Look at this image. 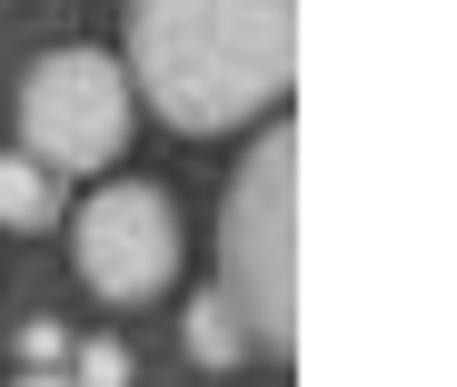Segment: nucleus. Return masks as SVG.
Listing matches in <instances>:
<instances>
[{
  "mask_svg": "<svg viewBox=\"0 0 457 387\" xmlns=\"http://www.w3.org/2000/svg\"><path fill=\"white\" fill-rule=\"evenodd\" d=\"M120 80L170 129H239L298 80V0H129Z\"/></svg>",
  "mask_w": 457,
  "mask_h": 387,
  "instance_id": "nucleus-1",
  "label": "nucleus"
},
{
  "mask_svg": "<svg viewBox=\"0 0 457 387\" xmlns=\"http://www.w3.org/2000/svg\"><path fill=\"white\" fill-rule=\"evenodd\" d=\"M288 239H298V129H269L259 160H239L228 209H219V298L239 308L249 348H269V358H298V268H288Z\"/></svg>",
  "mask_w": 457,
  "mask_h": 387,
  "instance_id": "nucleus-2",
  "label": "nucleus"
},
{
  "mask_svg": "<svg viewBox=\"0 0 457 387\" xmlns=\"http://www.w3.org/2000/svg\"><path fill=\"white\" fill-rule=\"evenodd\" d=\"M21 139H30V160L60 179V169H90L120 160L129 149V80H120V60L100 50H50L30 80H21Z\"/></svg>",
  "mask_w": 457,
  "mask_h": 387,
  "instance_id": "nucleus-3",
  "label": "nucleus"
},
{
  "mask_svg": "<svg viewBox=\"0 0 457 387\" xmlns=\"http://www.w3.org/2000/svg\"><path fill=\"white\" fill-rule=\"evenodd\" d=\"M70 259H80V278H90L110 308L160 298V288L179 278V209H170V189L110 179L80 218H70Z\"/></svg>",
  "mask_w": 457,
  "mask_h": 387,
  "instance_id": "nucleus-4",
  "label": "nucleus"
},
{
  "mask_svg": "<svg viewBox=\"0 0 457 387\" xmlns=\"http://www.w3.org/2000/svg\"><path fill=\"white\" fill-rule=\"evenodd\" d=\"M179 318H189V358H209V367H239L249 358V328H239V308H228L219 288H199Z\"/></svg>",
  "mask_w": 457,
  "mask_h": 387,
  "instance_id": "nucleus-5",
  "label": "nucleus"
},
{
  "mask_svg": "<svg viewBox=\"0 0 457 387\" xmlns=\"http://www.w3.org/2000/svg\"><path fill=\"white\" fill-rule=\"evenodd\" d=\"M0 218H11V228H50L60 218V179L40 160H21V149L0 160Z\"/></svg>",
  "mask_w": 457,
  "mask_h": 387,
  "instance_id": "nucleus-6",
  "label": "nucleus"
},
{
  "mask_svg": "<svg viewBox=\"0 0 457 387\" xmlns=\"http://www.w3.org/2000/svg\"><path fill=\"white\" fill-rule=\"evenodd\" d=\"M70 387H129V348L120 338H90L80 358H70Z\"/></svg>",
  "mask_w": 457,
  "mask_h": 387,
  "instance_id": "nucleus-7",
  "label": "nucleus"
},
{
  "mask_svg": "<svg viewBox=\"0 0 457 387\" xmlns=\"http://www.w3.org/2000/svg\"><path fill=\"white\" fill-rule=\"evenodd\" d=\"M21 387H70V377H60V367H30V377H21Z\"/></svg>",
  "mask_w": 457,
  "mask_h": 387,
  "instance_id": "nucleus-8",
  "label": "nucleus"
}]
</instances>
